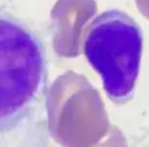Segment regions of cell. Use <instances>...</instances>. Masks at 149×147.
I'll return each mask as SVG.
<instances>
[{"label": "cell", "instance_id": "cell-1", "mask_svg": "<svg viewBox=\"0 0 149 147\" xmlns=\"http://www.w3.org/2000/svg\"><path fill=\"white\" fill-rule=\"evenodd\" d=\"M46 78L41 41L22 22L0 10V135L30 115Z\"/></svg>", "mask_w": 149, "mask_h": 147}, {"label": "cell", "instance_id": "cell-2", "mask_svg": "<svg viewBox=\"0 0 149 147\" xmlns=\"http://www.w3.org/2000/svg\"><path fill=\"white\" fill-rule=\"evenodd\" d=\"M142 45L139 24L121 10H107L92 22L84 42V54L113 102L123 104L132 96Z\"/></svg>", "mask_w": 149, "mask_h": 147}]
</instances>
